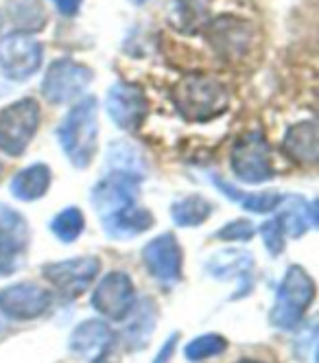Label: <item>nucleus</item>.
<instances>
[{
    "label": "nucleus",
    "instance_id": "nucleus-15",
    "mask_svg": "<svg viewBox=\"0 0 319 363\" xmlns=\"http://www.w3.org/2000/svg\"><path fill=\"white\" fill-rule=\"evenodd\" d=\"M68 346L79 361L101 363L114 346V333L101 320H86L72 330Z\"/></svg>",
    "mask_w": 319,
    "mask_h": 363
},
{
    "label": "nucleus",
    "instance_id": "nucleus-23",
    "mask_svg": "<svg viewBox=\"0 0 319 363\" xmlns=\"http://www.w3.org/2000/svg\"><path fill=\"white\" fill-rule=\"evenodd\" d=\"M151 225H153V215L136 203L103 228L112 239H134V237L142 235V232H147Z\"/></svg>",
    "mask_w": 319,
    "mask_h": 363
},
{
    "label": "nucleus",
    "instance_id": "nucleus-14",
    "mask_svg": "<svg viewBox=\"0 0 319 363\" xmlns=\"http://www.w3.org/2000/svg\"><path fill=\"white\" fill-rule=\"evenodd\" d=\"M31 232L26 219L11 206H0V272H11L26 252Z\"/></svg>",
    "mask_w": 319,
    "mask_h": 363
},
{
    "label": "nucleus",
    "instance_id": "nucleus-1",
    "mask_svg": "<svg viewBox=\"0 0 319 363\" xmlns=\"http://www.w3.org/2000/svg\"><path fill=\"white\" fill-rule=\"evenodd\" d=\"M173 101L184 121L208 123L219 118L230 108V92L212 74L189 72L175 84Z\"/></svg>",
    "mask_w": 319,
    "mask_h": 363
},
{
    "label": "nucleus",
    "instance_id": "nucleus-29",
    "mask_svg": "<svg viewBox=\"0 0 319 363\" xmlns=\"http://www.w3.org/2000/svg\"><path fill=\"white\" fill-rule=\"evenodd\" d=\"M260 235L264 239V247H267L274 256H278L284 250V230H282V223L278 217L264 221L260 225Z\"/></svg>",
    "mask_w": 319,
    "mask_h": 363
},
{
    "label": "nucleus",
    "instance_id": "nucleus-16",
    "mask_svg": "<svg viewBox=\"0 0 319 363\" xmlns=\"http://www.w3.org/2000/svg\"><path fill=\"white\" fill-rule=\"evenodd\" d=\"M149 274L160 282H175L181 276V247L171 232L155 237L142 250Z\"/></svg>",
    "mask_w": 319,
    "mask_h": 363
},
{
    "label": "nucleus",
    "instance_id": "nucleus-2",
    "mask_svg": "<svg viewBox=\"0 0 319 363\" xmlns=\"http://www.w3.org/2000/svg\"><path fill=\"white\" fill-rule=\"evenodd\" d=\"M57 140L72 167L86 169L92 162L99 140V101L94 96L74 103L57 127Z\"/></svg>",
    "mask_w": 319,
    "mask_h": 363
},
{
    "label": "nucleus",
    "instance_id": "nucleus-4",
    "mask_svg": "<svg viewBox=\"0 0 319 363\" xmlns=\"http://www.w3.org/2000/svg\"><path fill=\"white\" fill-rule=\"evenodd\" d=\"M42 110L31 96L18 99L0 112V151L9 158H18L31 145L40 129Z\"/></svg>",
    "mask_w": 319,
    "mask_h": 363
},
{
    "label": "nucleus",
    "instance_id": "nucleus-33",
    "mask_svg": "<svg viewBox=\"0 0 319 363\" xmlns=\"http://www.w3.org/2000/svg\"><path fill=\"white\" fill-rule=\"evenodd\" d=\"M131 5H145V3H149V0H129Z\"/></svg>",
    "mask_w": 319,
    "mask_h": 363
},
{
    "label": "nucleus",
    "instance_id": "nucleus-5",
    "mask_svg": "<svg viewBox=\"0 0 319 363\" xmlns=\"http://www.w3.org/2000/svg\"><path fill=\"white\" fill-rule=\"evenodd\" d=\"M140 189V175L112 171L108 177H103L90 193V201L96 215L101 217L103 225H108L116 217H121L131 206H136Z\"/></svg>",
    "mask_w": 319,
    "mask_h": 363
},
{
    "label": "nucleus",
    "instance_id": "nucleus-18",
    "mask_svg": "<svg viewBox=\"0 0 319 363\" xmlns=\"http://www.w3.org/2000/svg\"><path fill=\"white\" fill-rule=\"evenodd\" d=\"M252 267H254V258L243 250H223L212 256L208 263V272L212 276L219 280L234 278L243 284V291L250 289L252 284Z\"/></svg>",
    "mask_w": 319,
    "mask_h": 363
},
{
    "label": "nucleus",
    "instance_id": "nucleus-30",
    "mask_svg": "<svg viewBox=\"0 0 319 363\" xmlns=\"http://www.w3.org/2000/svg\"><path fill=\"white\" fill-rule=\"evenodd\" d=\"M256 235V228L252 221H245V219H238V221H232L228 225H223L219 230V239L223 241H250L252 237Z\"/></svg>",
    "mask_w": 319,
    "mask_h": 363
},
{
    "label": "nucleus",
    "instance_id": "nucleus-20",
    "mask_svg": "<svg viewBox=\"0 0 319 363\" xmlns=\"http://www.w3.org/2000/svg\"><path fill=\"white\" fill-rule=\"evenodd\" d=\"M5 16L20 33L33 35L46 27V9L42 0H7Z\"/></svg>",
    "mask_w": 319,
    "mask_h": 363
},
{
    "label": "nucleus",
    "instance_id": "nucleus-21",
    "mask_svg": "<svg viewBox=\"0 0 319 363\" xmlns=\"http://www.w3.org/2000/svg\"><path fill=\"white\" fill-rule=\"evenodd\" d=\"M284 208L278 217L282 223V230L289 232V237L300 239L310 228H317V208L315 203H306L300 197H284Z\"/></svg>",
    "mask_w": 319,
    "mask_h": 363
},
{
    "label": "nucleus",
    "instance_id": "nucleus-22",
    "mask_svg": "<svg viewBox=\"0 0 319 363\" xmlns=\"http://www.w3.org/2000/svg\"><path fill=\"white\" fill-rule=\"evenodd\" d=\"M50 186V169L46 164H31L18 171L11 179V195L20 201H35L46 195Z\"/></svg>",
    "mask_w": 319,
    "mask_h": 363
},
{
    "label": "nucleus",
    "instance_id": "nucleus-11",
    "mask_svg": "<svg viewBox=\"0 0 319 363\" xmlns=\"http://www.w3.org/2000/svg\"><path fill=\"white\" fill-rule=\"evenodd\" d=\"M52 304V296L38 282H16L0 289V313L11 320H35Z\"/></svg>",
    "mask_w": 319,
    "mask_h": 363
},
{
    "label": "nucleus",
    "instance_id": "nucleus-31",
    "mask_svg": "<svg viewBox=\"0 0 319 363\" xmlns=\"http://www.w3.org/2000/svg\"><path fill=\"white\" fill-rule=\"evenodd\" d=\"M52 3H55L57 11H60L62 16L72 18V16H77V13H79V9H82L84 0H52Z\"/></svg>",
    "mask_w": 319,
    "mask_h": 363
},
{
    "label": "nucleus",
    "instance_id": "nucleus-10",
    "mask_svg": "<svg viewBox=\"0 0 319 363\" xmlns=\"http://www.w3.org/2000/svg\"><path fill=\"white\" fill-rule=\"evenodd\" d=\"M92 306L103 318L110 320H125L129 318L131 308L136 306V291L134 282L123 272H112L96 284L92 291Z\"/></svg>",
    "mask_w": 319,
    "mask_h": 363
},
{
    "label": "nucleus",
    "instance_id": "nucleus-9",
    "mask_svg": "<svg viewBox=\"0 0 319 363\" xmlns=\"http://www.w3.org/2000/svg\"><path fill=\"white\" fill-rule=\"evenodd\" d=\"M203 33L210 46L217 50L228 62H236L250 53L252 48V27L250 22L234 18V16H219L206 22Z\"/></svg>",
    "mask_w": 319,
    "mask_h": 363
},
{
    "label": "nucleus",
    "instance_id": "nucleus-17",
    "mask_svg": "<svg viewBox=\"0 0 319 363\" xmlns=\"http://www.w3.org/2000/svg\"><path fill=\"white\" fill-rule=\"evenodd\" d=\"M282 151L298 164H315L319 160V127L317 121H300L286 129Z\"/></svg>",
    "mask_w": 319,
    "mask_h": 363
},
{
    "label": "nucleus",
    "instance_id": "nucleus-28",
    "mask_svg": "<svg viewBox=\"0 0 319 363\" xmlns=\"http://www.w3.org/2000/svg\"><path fill=\"white\" fill-rule=\"evenodd\" d=\"M228 348V342L223 340L221 335H201L197 340H193L189 346L184 348V354L189 361H206L210 357H217Z\"/></svg>",
    "mask_w": 319,
    "mask_h": 363
},
{
    "label": "nucleus",
    "instance_id": "nucleus-27",
    "mask_svg": "<svg viewBox=\"0 0 319 363\" xmlns=\"http://www.w3.org/2000/svg\"><path fill=\"white\" fill-rule=\"evenodd\" d=\"M86 228L84 213L70 206V208L62 211L55 219L50 221V232L55 235L62 243H72L82 237V232Z\"/></svg>",
    "mask_w": 319,
    "mask_h": 363
},
{
    "label": "nucleus",
    "instance_id": "nucleus-6",
    "mask_svg": "<svg viewBox=\"0 0 319 363\" xmlns=\"http://www.w3.org/2000/svg\"><path fill=\"white\" fill-rule=\"evenodd\" d=\"M92 79H94L92 68H88L82 62H74L70 57H62L48 66L42 79V94L52 106L72 103L90 86Z\"/></svg>",
    "mask_w": 319,
    "mask_h": 363
},
{
    "label": "nucleus",
    "instance_id": "nucleus-26",
    "mask_svg": "<svg viewBox=\"0 0 319 363\" xmlns=\"http://www.w3.org/2000/svg\"><path fill=\"white\" fill-rule=\"evenodd\" d=\"M212 211L215 208H212V203L206 197L189 195L173 203L171 217L179 228H195V225H201L212 215Z\"/></svg>",
    "mask_w": 319,
    "mask_h": 363
},
{
    "label": "nucleus",
    "instance_id": "nucleus-13",
    "mask_svg": "<svg viewBox=\"0 0 319 363\" xmlns=\"http://www.w3.org/2000/svg\"><path fill=\"white\" fill-rule=\"evenodd\" d=\"M110 118L123 132H136L145 123L147 116V96L145 90L134 84H114L108 90V101H105Z\"/></svg>",
    "mask_w": 319,
    "mask_h": 363
},
{
    "label": "nucleus",
    "instance_id": "nucleus-8",
    "mask_svg": "<svg viewBox=\"0 0 319 363\" xmlns=\"http://www.w3.org/2000/svg\"><path fill=\"white\" fill-rule=\"evenodd\" d=\"M230 167L234 177L245 184H262L272 177L269 143L262 132H247L234 143Z\"/></svg>",
    "mask_w": 319,
    "mask_h": 363
},
{
    "label": "nucleus",
    "instance_id": "nucleus-35",
    "mask_svg": "<svg viewBox=\"0 0 319 363\" xmlns=\"http://www.w3.org/2000/svg\"><path fill=\"white\" fill-rule=\"evenodd\" d=\"M0 24H3V18H0Z\"/></svg>",
    "mask_w": 319,
    "mask_h": 363
},
{
    "label": "nucleus",
    "instance_id": "nucleus-19",
    "mask_svg": "<svg viewBox=\"0 0 319 363\" xmlns=\"http://www.w3.org/2000/svg\"><path fill=\"white\" fill-rule=\"evenodd\" d=\"M167 20L175 31L193 35L206 27L208 9L201 0H171L167 7Z\"/></svg>",
    "mask_w": 319,
    "mask_h": 363
},
{
    "label": "nucleus",
    "instance_id": "nucleus-3",
    "mask_svg": "<svg viewBox=\"0 0 319 363\" xmlns=\"http://www.w3.org/2000/svg\"><path fill=\"white\" fill-rule=\"evenodd\" d=\"M315 300V282L298 265L289 267L272 308V324L280 330L296 328Z\"/></svg>",
    "mask_w": 319,
    "mask_h": 363
},
{
    "label": "nucleus",
    "instance_id": "nucleus-25",
    "mask_svg": "<svg viewBox=\"0 0 319 363\" xmlns=\"http://www.w3.org/2000/svg\"><path fill=\"white\" fill-rule=\"evenodd\" d=\"M131 313H134V318H131V322L125 328V342L129 346H134V350H138L149 342V337L153 333L157 308L153 300H145L138 304V308H131Z\"/></svg>",
    "mask_w": 319,
    "mask_h": 363
},
{
    "label": "nucleus",
    "instance_id": "nucleus-12",
    "mask_svg": "<svg viewBox=\"0 0 319 363\" xmlns=\"http://www.w3.org/2000/svg\"><path fill=\"white\" fill-rule=\"evenodd\" d=\"M99 269H101L99 258L82 256V258H68V261L62 263H48L42 267V274L60 294H64L66 298H77L90 287Z\"/></svg>",
    "mask_w": 319,
    "mask_h": 363
},
{
    "label": "nucleus",
    "instance_id": "nucleus-24",
    "mask_svg": "<svg viewBox=\"0 0 319 363\" xmlns=\"http://www.w3.org/2000/svg\"><path fill=\"white\" fill-rule=\"evenodd\" d=\"M212 182L217 184V189L225 195V197H230L232 201H236V203H241L245 211H250V213H274V211H278L280 208V203H282V195H278V193H252V195H247V193H241L238 189H234V186H230L225 179H221V177H212Z\"/></svg>",
    "mask_w": 319,
    "mask_h": 363
},
{
    "label": "nucleus",
    "instance_id": "nucleus-32",
    "mask_svg": "<svg viewBox=\"0 0 319 363\" xmlns=\"http://www.w3.org/2000/svg\"><path fill=\"white\" fill-rule=\"evenodd\" d=\"M175 342H177V335H173V337H171V340H169V344L164 346V354L160 352V354H157V359H155V363H164V361L169 359V354L173 352V344H175Z\"/></svg>",
    "mask_w": 319,
    "mask_h": 363
},
{
    "label": "nucleus",
    "instance_id": "nucleus-7",
    "mask_svg": "<svg viewBox=\"0 0 319 363\" xmlns=\"http://www.w3.org/2000/svg\"><path fill=\"white\" fill-rule=\"evenodd\" d=\"M44 48L33 38L20 31L0 38V72L11 82H26L40 70Z\"/></svg>",
    "mask_w": 319,
    "mask_h": 363
},
{
    "label": "nucleus",
    "instance_id": "nucleus-34",
    "mask_svg": "<svg viewBox=\"0 0 319 363\" xmlns=\"http://www.w3.org/2000/svg\"><path fill=\"white\" fill-rule=\"evenodd\" d=\"M241 363H260V361H241Z\"/></svg>",
    "mask_w": 319,
    "mask_h": 363
}]
</instances>
